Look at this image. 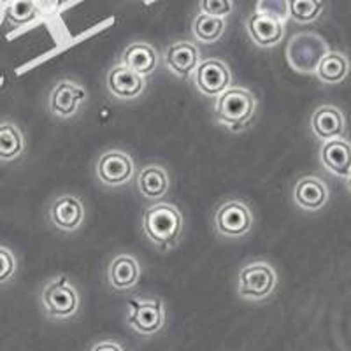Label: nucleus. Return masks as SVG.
<instances>
[{"instance_id": "f257e3e1", "label": "nucleus", "mask_w": 351, "mask_h": 351, "mask_svg": "<svg viewBox=\"0 0 351 351\" xmlns=\"http://www.w3.org/2000/svg\"><path fill=\"white\" fill-rule=\"evenodd\" d=\"M143 230L158 250L167 252L180 241L183 232V216L172 204H153L144 209Z\"/></svg>"}, {"instance_id": "f03ea898", "label": "nucleus", "mask_w": 351, "mask_h": 351, "mask_svg": "<svg viewBox=\"0 0 351 351\" xmlns=\"http://www.w3.org/2000/svg\"><path fill=\"white\" fill-rule=\"evenodd\" d=\"M255 106V97L250 90L239 86L228 88L216 100V120L230 132H241L252 123Z\"/></svg>"}, {"instance_id": "7ed1b4c3", "label": "nucleus", "mask_w": 351, "mask_h": 351, "mask_svg": "<svg viewBox=\"0 0 351 351\" xmlns=\"http://www.w3.org/2000/svg\"><path fill=\"white\" fill-rule=\"evenodd\" d=\"M40 302H43L44 313L49 318L64 319L76 315L77 307H80V295L67 276L62 274L44 287L43 293H40Z\"/></svg>"}, {"instance_id": "20e7f679", "label": "nucleus", "mask_w": 351, "mask_h": 351, "mask_svg": "<svg viewBox=\"0 0 351 351\" xmlns=\"http://www.w3.org/2000/svg\"><path fill=\"white\" fill-rule=\"evenodd\" d=\"M328 53L327 43L319 36L311 32L297 34L287 48L288 64L297 72L313 74L318 69L319 62Z\"/></svg>"}, {"instance_id": "39448f33", "label": "nucleus", "mask_w": 351, "mask_h": 351, "mask_svg": "<svg viewBox=\"0 0 351 351\" xmlns=\"http://www.w3.org/2000/svg\"><path fill=\"white\" fill-rule=\"evenodd\" d=\"M278 276L265 262L247 263L239 274V295L250 300H265L272 295Z\"/></svg>"}, {"instance_id": "423d86ee", "label": "nucleus", "mask_w": 351, "mask_h": 351, "mask_svg": "<svg viewBox=\"0 0 351 351\" xmlns=\"http://www.w3.org/2000/svg\"><path fill=\"white\" fill-rule=\"evenodd\" d=\"M253 216L241 200H228L215 213V228L223 237H243L252 230Z\"/></svg>"}, {"instance_id": "0eeeda50", "label": "nucleus", "mask_w": 351, "mask_h": 351, "mask_svg": "<svg viewBox=\"0 0 351 351\" xmlns=\"http://www.w3.org/2000/svg\"><path fill=\"white\" fill-rule=\"evenodd\" d=\"M127 322L132 328L143 335H153L164 327L165 309L162 300L132 299L128 302Z\"/></svg>"}, {"instance_id": "6e6552de", "label": "nucleus", "mask_w": 351, "mask_h": 351, "mask_svg": "<svg viewBox=\"0 0 351 351\" xmlns=\"http://www.w3.org/2000/svg\"><path fill=\"white\" fill-rule=\"evenodd\" d=\"M193 83L204 95L219 97L230 88V69L218 58H208L200 62L199 67L193 72Z\"/></svg>"}, {"instance_id": "1a4fd4ad", "label": "nucleus", "mask_w": 351, "mask_h": 351, "mask_svg": "<svg viewBox=\"0 0 351 351\" xmlns=\"http://www.w3.org/2000/svg\"><path fill=\"white\" fill-rule=\"evenodd\" d=\"M97 176L108 186H123L134 178V162L120 149H109L97 162Z\"/></svg>"}, {"instance_id": "9d476101", "label": "nucleus", "mask_w": 351, "mask_h": 351, "mask_svg": "<svg viewBox=\"0 0 351 351\" xmlns=\"http://www.w3.org/2000/svg\"><path fill=\"white\" fill-rule=\"evenodd\" d=\"M48 218L55 228L62 232H74L84 219V206L80 197L65 193L56 197L48 209Z\"/></svg>"}, {"instance_id": "9b49d317", "label": "nucleus", "mask_w": 351, "mask_h": 351, "mask_svg": "<svg viewBox=\"0 0 351 351\" xmlns=\"http://www.w3.org/2000/svg\"><path fill=\"white\" fill-rule=\"evenodd\" d=\"M86 100V90L72 81H60L49 93V112L56 118H71Z\"/></svg>"}, {"instance_id": "f8f14e48", "label": "nucleus", "mask_w": 351, "mask_h": 351, "mask_svg": "<svg viewBox=\"0 0 351 351\" xmlns=\"http://www.w3.org/2000/svg\"><path fill=\"white\" fill-rule=\"evenodd\" d=\"M311 128L313 134L325 143L343 139L344 132H346V118H344L343 111L335 106H319L313 112Z\"/></svg>"}, {"instance_id": "ddd939ff", "label": "nucleus", "mask_w": 351, "mask_h": 351, "mask_svg": "<svg viewBox=\"0 0 351 351\" xmlns=\"http://www.w3.org/2000/svg\"><path fill=\"white\" fill-rule=\"evenodd\" d=\"M293 200L300 209L316 213L325 208L328 202V188L324 180L316 176H304L293 188Z\"/></svg>"}, {"instance_id": "4468645a", "label": "nucleus", "mask_w": 351, "mask_h": 351, "mask_svg": "<svg viewBox=\"0 0 351 351\" xmlns=\"http://www.w3.org/2000/svg\"><path fill=\"white\" fill-rule=\"evenodd\" d=\"M319 162L330 174L348 178L351 172V143L344 137L324 143L319 149Z\"/></svg>"}, {"instance_id": "2eb2a0df", "label": "nucleus", "mask_w": 351, "mask_h": 351, "mask_svg": "<svg viewBox=\"0 0 351 351\" xmlns=\"http://www.w3.org/2000/svg\"><path fill=\"white\" fill-rule=\"evenodd\" d=\"M200 55L195 44L188 40H178L171 44L165 53V65L172 74L180 77L190 76L200 64Z\"/></svg>"}, {"instance_id": "dca6fc26", "label": "nucleus", "mask_w": 351, "mask_h": 351, "mask_svg": "<svg viewBox=\"0 0 351 351\" xmlns=\"http://www.w3.org/2000/svg\"><path fill=\"white\" fill-rule=\"evenodd\" d=\"M247 34L253 39V43L260 48H272L278 43H281L285 36V27L280 20H274L271 16L253 12L247 18Z\"/></svg>"}, {"instance_id": "f3484780", "label": "nucleus", "mask_w": 351, "mask_h": 351, "mask_svg": "<svg viewBox=\"0 0 351 351\" xmlns=\"http://www.w3.org/2000/svg\"><path fill=\"white\" fill-rule=\"evenodd\" d=\"M108 90L116 99L134 100L143 93L144 77L137 76L123 64H118L108 74Z\"/></svg>"}, {"instance_id": "a211bd4d", "label": "nucleus", "mask_w": 351, "mask_h": 351, "mask_svg": "<svg viewBox=\"0 0 351 351\" xmlns=\"http://www.w3.org/2000/svg\"><path fill=\"white\" fill-rule=\"evenodd\" d=\"M121 64L132 72H136L137 76L144 77L153 74L156 64H158V55L155 48L148 43H134L130 44L123 53Z\"/></svg>"}, {"instance_id": "6ab92c4d", "label": "nucleus", "mask_w": 351, "mask_h": 351, "mask_svg": "<svg viewBox=\"0 0 351 351\" xmlns=\"http://www.w3.org/2000/svg\"><path fill=\"white\" fill-rule=\"evenodd\" d=\"M141 276L139 262L130 255H120L116 256L109 265L108 280L114 290L125 291L130 290L137 285Z\"/></svg>"}, {"instance_id": "aec40b11", "label": "nucleus", "mask_w": 351, "mask_h": 351, "mask_svg": "<svg viewBox=\"0 0 351 351\" xmlns=\"http://www.w3.org/2000/svg\"><path fill=\"white\" fill-rule=\"evenodd\" d=\"M137 186L146 199H160L169 192V176L160 165H146L137 176Z\"/></svg>"}, {"instance_id": "412c9836", "label": "nucleus", "mask_w": 351, "mask_h": 351, "mask_svg": "<svg viewBox=\"0 0 351 351\" xmlns=\"http://www.w3.org/2000/svg\"><path fill=\"white\" fill-rule=\"evenodd\" d=\"M25 152V137L16 123L0 121V162L9 164L20 158Z\"/></svg>"}, {"instance_id": "4be33fe9", "label": "nucleus", "mask_w": 351, "mask_h": 351, "mask_svg": "<svg viewBox=\"0 0 351 351\" xmlns=\"http://www.w3.org/2000/svg\"><path fill=\"white\" fill-rule=\"evenodd\" d=\"M318 80L325 84H339L350 74V60L344 53L328 51L322 58L315 72Z\"/></svg>"}, {"instance_id": "5701e85b", "label": "nucleus", "mask_w": 351, "mask_h": 351, "mask_svg": "<svg viewBox=\"0 0 351 351\" xmlns=\"http://www.w3.org/2000/svg\"><path fill=\"white\" fill-rule=\"evenodd\" d=\"M225 32V20H218V18L206 16V14H197L195 21H193V36L199 39L200 43L213 44L223 36Z\"/></svg>"}, {"instance_id": "b1692460", "label": "nucleus", "mask_w": 351, "mask_h": 351, "mask_svg": "<svg viewBox=\"0 0 351 351\" xmlns=\"http://www.w3.org/2000/svg\"><path fill=\"white\" fill-rule=\"evenodd\" d=\"M324 8V2H315V0H291V2H288L290 18L295 20L297 23H311V21L318 20Z\"/></svg>"}, {"instance_id": "393cba45", "label": "nucleus", "mask_w": 351, "mask_h": 351, "mask_svg": "<svg viewBox=\"0 0 351 351\" xmlns=\"http://www.w3.org/2000/svg\"><path fill=\"white\" fill-rule=\"evenodd\" d=\"M36 11L37 5L34 2H12L5 9V14H8L9 23L18 27V25H23L32 20L36 16Z\"/></svg>"}, {"instance_id": "a878e982", "label": "nucleus", "mask_w": 351, "mask_h": 351, "mask_svg": "<svg viewBox=\"0 0 351 351\" xmlns=\"http://www.w3.org/2000/svg\"><path fill=\"white\" fill-rule=\"evenodd\" d=\"M18 271V262L14 253L8 246L0 244V287L11 283Z\"/></svg>"}, {"instance_id": "bb28decb", "label": "nucleus", "mask_w": 351, "mask_h": 351, "mask_svg": "<svg viewBox=\"0 0 351 351\" xmlns=\"http://www.w3.org/2000/svg\"><path fill=\"white\" fill-rule=\"evenodd\" d=\"M199 9H200V14L223 20L227 14H230L234 5H232V2H228V0H202V2L199 4Z\"/></svg>"}, {"instance_id": "cd10ccee", "label": "nucleus", "mask_w": 351, "mask_h": 351, "mask_svg": "<svg viewBox=\"0 0 351 351\" xmlns=\"http://www.w3.org/2000/svg\"><path fill=\"white\" fill-rule=\"evenodd\" d=\"M255 12L265 14V16H271L274 18V20H280L281 23L290 16V12H288V2H258Z\"/></svg>"}, {"instance_id": "c85d7f7f", "label": "nucleus", "mask_w": 351, "mask_h": 351, "mask_svg": "<svg viewBox=\"0 0 351 351\" xmlns=\"http://www.w3.org/2000/svg\"><path fill=\"white\" fill-rule=\"evenodd\" d=\"M90 351H123V348L118 343H112V341H104V343L95 344Z\"/></svg>"}, {"instance_id": "c756f323", "label": "nucleus", "mask_w": 351, "mask_h": 351, "mask_svg": "<svg viewBox=\"0 0 351 351\" xmlns=\"http://www.w3.org/2000/svg\"><path fill=\"white\" fill-rule=\"evenodd\" d=\"M346 184H348V190L351 192V172H350V176L346 178Z\"/></svg>"}]
</instances>
